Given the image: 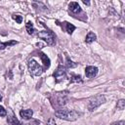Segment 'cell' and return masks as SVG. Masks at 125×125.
<instances>
[{"instance_id": "cell-18", "label": "cell", "mask_w": 125, "mask_h": 125, "mask_svg": "<svg viewBox=\"0 0 125 125\" xmlns=\"http://www.w3.org/2000/svg\"><path fill=\"white\" fill-rule=\"evenodd\" d=\"M124 107H125V101L123 99H121L117 102V108L120 109V110H123Z\"/></svg>"}, {"instance_id": "cell-5", "label": "cell", "mask_w": 125, "mask_h": 125, "mask_svg": "<svg viewBox=\"0 0 125 125\" xmlns=\"http://www.w3.org/2000/svg\"><path fill=\"white\" fill-rule=\"evenodd\" d=\"M28 70H29L30 74H32L34 76H40L44 71L43 67L34 60H31L28 62Z\"/></svg>"}, {"instance_id": "cell-21", "label": "cell", "mask_w": 125, "mask_h": 125, "mask_svg": "<svg viewBox=\"0 0 125 125\" xmlns=\"http://www.w3.org/2000/svg\"><path fill=\"white\" fill-rule=\"evenodd\" d=\"M110 125H125V122H124V120H120V121L113 122V123H111Z\"/></svg>"}, {"instance_id": "cell-8", "label": "cell", "mask_w": 125, "mask_h": 125, "mask_svg": "<svg viewBox=\"0 0 125 125\" xmlns=\"http://www.w3.org/2000/svg\"><path fill=\"white\" fill-rule=\"evenodd\" d=\"M68 9L73 14H77V13L81 12V8H80V6H79V4L77 2H70L68 4Z\"/></svg>"}, {"instance_id": "cell-12", "label": "cell", "mask_w": 125, "mask_h": 125, "mask_svg": "<svg viewBox=\"0 0 125 125\" xmlns=\"http://www.w3.org/2000/svg\"><path fill=\"white\" fill-rule=\"evenodd\" d=\"M96 39H97V36H96V34H95L94 32H89V33L87 34V36H86L85 42H86V43H88V44H90V43L94 42Z\"/></svg>"}, {"instance_id": "cell-1", "label": "cell", "mask_w": 125, "mask_h": 125, "mask_svg": "<svg viewBox=\"0 0 125 125\" xmlns=\"http://www.w3.org/2000/svg\"><path fill=\"white\" fill-rule=\"evenodd\" d=\"M67 94L68 92L67 91H62V92H56V93H53L50 95L49 97V100L51 102V104L52 106L55 108V109H60V108H62L63 105L66 104L67 103Z\"/></svg>"}, {"instance_id": "cell-7", "label": "cell", "mask_w": 125, "mask_h": 125, "mask_svg": "<svg viewBox=\"0 0 125 125\" xmlns=\"http://www.w3.org/2000/svg\"><path fill=\"white\" fill-rule=\"evenodd\" d=\"M98 73V68L96 66H92V65H89V66H86L85 68V74H86V77L88 78H93L97 75Z\"/></svg>"}, {"instance_id": "cell-24", "label": "cell", "mask_w": 125, "mask_h": 125, "mask_svg": "<svg viewBox=\"0 0 125 125\" xmlns=\"http://www.w3.org/2000/svg\"><path fill=\"white\" fill-rule=\"evenodd\" d=\"M2 100V96H1V94H0V101Z\"/></svg>"}, {"instance_id": "cell-22", "label": "cell", "mask_w": 125, "mask_h": 125, "mask_svg": "<svg viewBox=\"0 0 125 125\" xmlns=\"http://www.w3.org/2000/svg\"><path fill=\"white\" fill-rule=\"evenodd\" d=\"M47 125H56V122H55V120H54L53 118H50V119L48 120Z\"/></svg>"}, {"instance_id": "cell-16", "label": "cell", "mask_w": 125, "mask_h": 125, "mask_svg": "<svg viewBox=\"0 0 125 125\" xmlns=\"http://www.w3.org/2000/svg\"><path fill=\"white\" fill-rule=\"evenodd\" d=\"M66 67H68V68H73V67H75L76 65H77V63H75L74 62H72L71 60H69V58L66 56Z\"/></svg>"}, {"instance_id": "cell-10", "label": "cell", "mask_w": 125, "mask_h": 125, "mask_svg": "<svg viewBox=\"0 0 125 125\" xmlns=\"http://www.w3.org/2000/svg\"><path fill=\"white\" fill-rule=\"evenodd\" d=\"M38 56L40 57V59H41V61L43 62L45 68H49L50 67V64H51V62H50V59L47 57V55H45L44 53H39Z\"/></svg>"}, {"instance_id": "cell-6", "label": "cell", "mask_w": 125, "mask_h": 125, "mask_svg": "<svg viewBox=\"0 0 125 125\" xmlns=\"http://www.w3.org/2000/svg\"><path fill=\"white\" fill-rule=\"evenodd\" d=\"M65 75H66V70H65V67L62 66V64L59 65V67L55 70V72L53 73V76L55 77L56 79V82H61L62 79L65 78Z\"/></svg>"}, {"instance_id": "cell-19", "label": "cell", "mask_w": 125, "mask_h": 125, "mask_svg": "<svg viewBox=\"0 0 125 125\" xmlns=\"http://www.w3.org/2000/svg\"><path fill=\"white\" fill-rule=\"evenodd\" d=\"M12 19L14 21H16L18 23H21V21H22V17L20 16V15H13L12 16Z\"/></svg>"}, {"instance_id": "cell-4", "label": "cell", "mask_w": 125, "mask_h": 125, "mask_svg": "<svg viewBox=\"0 0 125 125\" xmlns=\"http://www.w3.org/2000/svg\"><path fill=\"white\" fill-rule=\"evenodd\" d=\"M37 36L40 39H43L50 46H52V45H54L56 43V39H55L56 36L51 30H42V31L37 33Z\"/></svg>"}, {"instance_id": "cell-23", "label": "cell", "mask_w": 125, "mask_h": 125, "mask_svg": "<svg viewBox=\"0 0 125 125\" xmlns=\"http://www.w3.org/2000/svg\"><path fill=\"white\" fill-rule=\"evenodd\" d=\"M83 3H84L85 5H89V4H90V2H89V1H85V0H83Z\"/></svg>"}, {"instance_id": "cell-3", "label": "cell", "mask_w": 125, "mask_h": 125, "mask_svg": "<svg viewBox=\"0 0 125 125\" xmlns=\"http://www.w3.org/2000/svg\"><path fill=\"white\" fill-rule=\"evenodd\" d=\"M105 103V98L104 95H96L90 98L88 103V110L94 111L96 108H98L101 104Z\"/></svg>"}, {"instance_id": "cell-14", "label": "cell", "mask_w": 125, "mask_h": 125, "mask_svg": "<svg viewBox=\"0 0 125 125\" xmlns=\"http://www.w3.org/2000/svg\"><path fill=\"white\" fill-rule=\"evenodd\" d=\"M18 42L17 41H15V40H11V41H8V42H4V43H2V42H0V50H3V49H5L6 47H9V46H13V45H16Z\"/></svg>"}, {"instance_id": "cell-11", "label": "cell", "mask_w": 125, "mask_h": 125, "mask_svg": "<svg viewBox=\"0 0 125 125\" xmlns=\"http://www.w3.org/2000/svg\"><path fill=\"white\" fill-rule=\"evenodd\" d=\"M25 28H26V31H27V33H28L29 35L34 34V32H35V28H34L33 23H32L31 21H27V22H26V24H25Z\"/></svg>"}, {"instance_id": "cell-13", "label": "cell", "mask_w": 125, "mask_h": 125, "mask_svg": "<svg viewBox=\"0 0 125 125\" xmlns=\"http://www.w3.org/2000/svg\"><path fill=\"white\" fill-rule=\"evenodd\" d=\"M63 23L65 24V31H66L68 34H72V32L75 30L76 27H75L73 24H71V23H69V22H67V21H64Z\"/></svg>"}, {"instance_id": "cell-2", "label": "cell", "mask_w": 125, "mask_h": 125, "mask_svg": "<svg viewBox=\"0 0 125 125\" xmlns=\"http://www.w3.org/2000/svg\"><path fill=\"white\" fill-rule=\"evenodd\" d=\"M55 115L61 119L66 120V121H74L81 115V113H78L75 110H70V109H66V108H60V109L56 110Z\"/></svg>"}, {"instance_id": "cell-17", "label": "cell", "mask_w": 125, "mask_h": 125, "mask_svg": "<svg viewBox=\"0 0 125 125\" xmlns=\"http://www.w3.org/2000/svg\"><path fill=\"white\" fill-rule=\"evenodd\" d=\"M73 82H76V83H81L82 82V78L80 75H72L71 79H70V83H73Z\"/></svg>"}, {"instance_id": "cell-20", "label": "cell", "mask_w": 125, "mask_h": 125, "mask_svg": "<svg viewBox=\"0 0 125 125\" xmlns=\"http://www.w3.org/2000/svg\"><path fill=\"white\" fill-rule=\"evenodd\" d=\"M7 115V111H6V109L2 106V105H0V116H6Z\"/></svg>"}, {"instance_id": "cell-15", "label": "cell", "mask_w": 125, "mask_h": 125, "mask_svg": "<svg viewBox=\"0 0 125 125\" xmlns=\"http://www.w3.org/2000/svg\"><path fill=\"white\" fill-rule=\"evenodd\" d=\"M7 121H8V123H9L10 125H21L20 121H19V120H18L14 115H12V116L8 117Z\"/></svg>"}, {"instance_id": "cell-9", "label": "cell", "mask_w": 125, "mask_h": 125, "mask_svg": "<svg viewBox=\"0 0 125 125\" xmlns=\"http://www.w3.org/2000/svg\"><path fill=\"white\" fill-rule=\"evenodd\" d=\"M32 114H33V111H32V109H29V108L28 109H23V110H21L20 111L21 117L22 119H25V120L30 119L31 116H32Z\"/></svg>"}]
</instances>
